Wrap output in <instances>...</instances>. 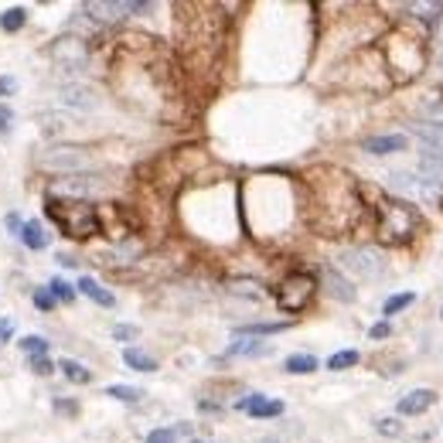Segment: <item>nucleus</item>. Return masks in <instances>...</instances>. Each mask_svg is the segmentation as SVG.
<instances>
[{
  "label": "nucleus",
  "instance_id": "obj_6",
  "mask_svg": "<svg viewBox=\"0 0 443 443\" xmlns=\"http://www.w3.org/2000/svg\"><path fill=\"white\" fill-rule=\"evenodd\" d=\"M317 297V277L307 270H297L290 273L283 283L277 286V307L286 314H300L311 307V300Z\"/></svg>",
  "mask_w": 443,
  "mask_h": 443
},
{
  "label": "nucleus",
  "instance_id": "obj_26",
  "mask_svg": "<svg viewBox=\"0 0 443 443\" xmlns=\"http://www.w3.org/2000/svg\"><path fill=\"white\" fill-rule=\"evenodd\" d=\"M17 345H21V351H24L28 358H34V355H48V351H52V345H48L45 338H38V334H28V338H21Z\"/></svg>",
  "mask_w": 443,
  "mask_h": 443
},
{
  "label": "nucleus",
  "instance_id": "obj_19",
  "mask_svg": "<svg viewBox=\"0 0 443 443\" xmlns=\"http://www.w3.org/2000/svg\"><path fill=\"white\" fill-rule=\"evenodd\" d=\"M286 327H290L286 320H259V324H242L239 334L242 338H263V334H280Z\"/></svg>",
  "mask_w": 443,
  "mask_h": 443
},
{
  "label": "nucleus",
  "instance_id": "obj_16",
  "mask_svg": "<svg viewBox=\"0 0 443 443\" xmlns=\"http://www.w3.org/2000/svg\"><path fill=\"white\" fill-rule=\"evenodd\" d=\"M75 290H79V293H86L89 300H95L99 307H116V297H113V293H109L106 286H99V283H95L93 277H79V283H75Z\"/></svg>",
  "mask_w": 443,
  "mask_h": 443
},
{
  "label": "nucleus",
  "instance_id": "obj_31",
  "mask_svg": "<svg viewBox=\"0 0 443 443\" xmlns=\"http://www.w3.org/2000/svg\"><path fill=\"white\" fill-rule=\"evenodd\" d=\"M34 307H38V311H45V314H48V311H55V304H59V300H55V297H52V290H48V286H41V290H34Z\"/></svg>",
  "mask_w": 443,
  "mask_h": 443
},
{
  "label": "nucleus",
  "instance_id": "obj_23",
  "mask_svg": "<svg viewBox=\"0 0 443 443\" xmlns=\"http://www.w3.org/2000/svg\"><path fill=\"white\" fill-rule=\"evenodd\" d=\"M351 365H358V351H334L331 358H327V372H345V368H351Z\"/></svg>",
  "mask_w": 443,
  "mask_h": 443
},
{
  "label": "nucleus",
  "instance_id": "obj_3",
  "mask_svg": "<svg viewBox=\"0 0 443 443\" xmlns=\"http://www.w3.org/2000/svg\"><path fill=\"white\" fill-rule=\"evenodd\" d=\"M109 181L95 171H82V174H65V178H52L45 185V194L55 201H93L95 194H106Z\"/></svg>",
  "mask_w": 443,
  "mask_h": 443
},
{
  "label": "nucleus",
  "instance_id": "obj_9",
  "mask_svg": "<svg viewBox=\"0 0 443 443\" xmlns=\"http://www.w3.org/2000/svg\"><path fill=\"white\" fill-rule=\"evenodd\" d=\"M320 280H324V290H327L338 304H355L358 290L351 286V280L338 270V266H324V270H320Z\"/></svg>",
  "mask_w": 443,
  "mask_h": 443
},
{
  "label": "nucleus",
  "instance_id": "obj_15",
  "mask_svg": "<svg viewBox=\"0 0 443 443\" xmlns=\"http://www.w3.org/2000/svg\"><path fill=\"white\" fill-rule=\"evenodd\" d=\"M228 355L232 358H263V355H273V345L259 341V338H239L228 345Z\"/></svg>",
  "mask_w": 443,
  "mask_h": 443
},
{
  "label": "nucleus",
  "instance_id": "obj_30",
  "mask_svg": "<svg viewBox=\"0 0 443 443\" xmlns=\"http://www.w3.org/2000/svg\"><path fill=\"white\" fill-rule=\"evenodd\" d=\"M375 430L382 437H403V423L396 416H385V419H375Z\"/></svg>",
  "mask_w": 443,
  "mask_h": 443
},
{
  "label": "nucleus",
  "instance_id": "obj_24",
  "mask_svg": "<svg viewBox=\"0 0 443 443\" xmlns=\"http://www.w3.org/2000/svg\"><path fill=\"white\" fill-rule=\"evenodd\" d=\"M181 433H188V426H160L147 433V443H178Z\"/></svg>",
  "mask_w": 443,
  "mask_h": 443
},
{
  "label": "nucleus",
  "instance_id": "obj_37",
  "mask_svg": "<svg viewBox=\"0 0 443 443\" xmlns=\"http://www.w3.org/2000/svg\"><path fill=\"white\" fill-rule=\"evenodd\" d=\"M14 338V317H0V345Z\"/></svg>",
  "mask_w": 443,
  "mask_h": 443
},
{
  "label": "nucleus",
  "instance_id": "obj_32",
  "mask_svg": "<svg viewBox=\"0 0 443 443\" xmlns=\"http://www.w3.org/2000/svg\"><path fill=\"white\" fill-rule=\"evenodd\" d=\"M137 334H140V327H133V324H116L113 327V338L120 345H127V348H130V341H137Z\"/></svg>",
  "mask_w": 443,
  "mask_h": 443
},
{
  "label": "nucleus",
  "instance_id": "obj_39",
  "mask_svg": "<svg viewBox=\"0 0 443 443\" xmlns=\"http://www.w3.org/2000/svg\"><path fill=\"white\" fill-rule=\"evenodd\" d=\"M59 263H62V266H68V270H75V266H79V259H75V256H68V253L59 256Z\"/></svg>",
  "mask_w": 443,
  "mask_h": 443
},
{
  "label": "nucleus",
  "instance_id": "obj_33",
  "mask_svg": "<svg viewBox=\"0 0 443 443\" xmlns=\"http://www.w3.org/2000/svg\"><path fill=\"white\" fill-rule=\"evenodd\" d=\"M389 334H392L389 320H379V324H372V327H368V338H372V341H385Z\"/></svg>",
  "mask_w": 443,
  "mask_h": 443
},
{
  "label": "nucleus",
  "instance_id": "obj_34",
  "mask_svg": "<svg viewBox=\"0 0 443 443\" xmlns=\"http://www.w3.org/2000/svg\"><path fill=\"white\" fill-rule=\"evenodd\" d=\"M17 93V79L14 75H0V99H10Z\"/></svg>",
  "mask_w": 443,
  "mask_h": 443
},
{
  "label": "nucleus",
  "instance_id": "obj_21",
  "mask_svg": "<svg viewBox=\"0 0 443 443\" xmlns=\"http://www.w3.org/2000/svg\"><path fill=\"white\" fill-rule=\"evenodd\" d=\"M24 24H28V7H7V10L0 14V28L7 34L21 31Z\"/></svg>",
  "mask_w": 443,
  "mask_h": 443
},
{
  "label": "nucleus",
  "instance_id": "obj_41",
  "mask_svg": "<svg viewBox=\"0 0 443 443\" xmlns=\"http://www.w3.org/2000/svg\"><path fill=\"white\" fill-rule=\"evenodd\" d=\"M259 443H277V440H259Z\"/></svg>",
  "mask_w": 443,
  "mask_h": 443
},
{
  "label": "nucleus",
  "instance_id": "obj_25",
  "mask_svg": "<svg viewBox=\"0 0 443 443\" xmlns=\"http://www.w3.org/2000/svg\"><path fill=\"white\" fill-rule=\"evenodd\" d=\"M412 300H416V293H410V290H406V293H396V297H389V300H385L382 314H385V317H396L399 311H406Z\"/></svg>",
  "mask_w": 443,
  "mask_h": 443
},
{
  "label": "nucleus",
  "instance_id": "obj_7",
  "mask_svg": "<svg viewBox=\"0 0 443 443\" xmlns=\"http://www.w3.org/2000/svg\"><path fill=\"white\" fill-rule=\"evenodd\" d=\"M341 270L358 277V280H382L385 277V259L372 246H351V249L341 253Z\"/></svg>",
  "mask_w": 443,
  "mask_h": 443
},
{
  "label": "nucleus",
  "instance_id": "obj_1",
  "mask_svg": "<svg viewBox=\"0 0 443 443\" xmlns=\"http://www.w3.org/2000/svg\"><path fill=\"white\" fill-rule=\"evenodd\" d=\"M372 194H375L372 212H375V232H379V239L385 246H406L412 235L419 232V212L412 208L410 201L389 198L379 188H372Z\"/></svg>",
  "mask_w": 443,
  "mask_h": 443
},
{
  "label": "nucleus",
  "instance_id": "obj_4",
  "mask_svg": "<svg viewBox=\"0 0 443 443\" xmlns=\"http://www.w3.org/2000/svg\"><path fill=\"white\" fill-rule=\"evenodd\" d=\"M38 167L55 174V178H65V174H82V171H93V154L86 147H65V143H55L48 150L38 154Z\"/></svg>",
  "mask_w": 443,
  "mask_h": 443
},
{
  "label": "nucleus",
  "instance_id": "obj_35",
  "mask_svg": "<svg viewBox=\"0 0 443 443\" xmlns=\"http://www.w3.org/2000/svg\"><path fill=\"white\" fill-rule=\"evenodd\" d=\"M426 113H430V120H433L430 127L443 130V102H430V106H426Z\"/></svg>",
  "mask_w": 443,
  "mask_h": 443
},
{
  "label": "nucleus",
  "instance_id": "obj_29",
  "mask_svg": "<svg viewBox=\"0 0 443 443\" xmlns=\"http://www.w3.org/2000/svg\"><path fill=\"white\" fill-rule=\"evenodd\" d=\"M28 365H31L34 375H41V379H48V375L55 372V362H52L48 355H34V358H28Z\"/></svg>",
  "mask_w": 443,
  "mask_h": 443
},
{
  "label": "nucleus",
  "instance_id": "obj_8",
  "mask_svg": "<svg viewBox=\"0 0 443 443\" xmlns=\"http://www.w3.org/2000/svg\"><path fill=\"white\" fill-rule=\"evenodd\" d=\"M59 109L72 113V116H82V113H95L99 109V93H95L89 82H62L59 86Z\"/></svg>",
  "mask_w": 443,
  "mask_h": 443
},
{
  "label": "nucleus",
  "instance_id": "obj_27",
  "mask_svg": "<svg viewBox=\"0 0 443 443\" xmlns=\"http://www.w3.org/2000/svg\"><path fill=\"white\" fill-rule=\"evenodd\" d=\"M48 290H52V297H55V300H62V304H72V300H75V293H79L68 280H59V277L48 283Z\"/></svg>",
  "mask_w": 443,
  "mask_h": 443
},
{
  "label": "nucleus",
  "instance_id": "obj_42",
  "mask_svg": "<svg viewBox=\"0 0 443 443\" xmlns=\"http://www.w3.org/2000/svg\"><path fill=\"white\" fill-rule=\"evenodd\" d=\"M194 443H208V440H194Z\"/></svg>",
  "mask_w": 443,
  "mask_h": 443
},
{
  "label": "nucleus",
  "instance_id": "obj_28",
  "mask_svg": "<svg viewBox=\"0 0 443 443\" xmlns=\"http://www.w3.org/2000/svg\"><path fill=\"white\" fill-rule=\"evenodd\" d=\"M406 10H412V14L423 17V21H437L443 14V3H406Z\"/></svg>",
  "mask_w": 443,
  "mask_h": 443
},
{
  "label": "nucleus",
  "instance_id": "obj_5",
  "mask_svg": "<svg viewBox=\"0 0 443 443\" xmlns=\"http://www.w3.org/2000/svg\"><path fill=\"white\" fill-rule=\"evenodd\" d=\"M52 62H55V68H59L62 75H68V82H79V75L89 72L93 55H89V45H86L82 38L65 34L59 41H52Z\"/></svg>",
  "mask_w": 443,
  "mask_h": 443
},
{
  "label": "nucleus",
  "instance_id": "obj_13",
  "mask_svg": "<svg viewBox=\"0 0 443 443\" xmlns=\"http://www.w3.org/2000/svg\"><path fill=\"white\" fill-rule=\"evenodd\" d=\"M75 123H79V116H72L65 109H41L38 113V127L45 130L48 137H59V133H65V130L75 127Z\"/></svg>",
  "mask_w": 443,
  "mask_h": 443
},
{
  "label": "nucleus",
  "instance_id": "obj_22",
  "mask_svg": "<svg viewBox=\"0 0 443 443\" xmlns=\"http://www.w3.org/2000/svg\"><path fill=\"white\" fill-rule=\"evenodd\" d=\"M106 396H113L116 403H130V406H137V403L143 399V392H140L137 385H109Z\"/></svg>",
  "mask_w": 443,
  "mask_h": 443
},
{
  "label": "nucleus",
  "instance_id": "obj_36",
  "mask_svg": "<svg viewBox=\"0 0 443 443\" xmlns=\"http://www.w3.org/2000/svg\"><path fill=\"white\" fill-rule=\"evenodd\" d=\"M3 225H7V232H10V235H21V228H24V219H21L17 212H10V215L3 219Z\"/></svg>",
  "mask_w": 443,
  "mask_h": 443
},
{
  "label": "nucleus",
  "instance_id": "obj_17",
  "mask_svg": "<svg viewBox=\"0 0 443 443\" xmlns=\"http://www.w3.org/2000/svg\"><path fill=\"white\" fill-rule=\"evenodd\" d=\"M317 368H320V362H317L314 355H290L283 362L286 375H314Z\"/></svg>",
  "mask_w": 443,
  "mask_h": 443
},
{
  "label": "nucleus",
  "instance_id": "obj_10",
  "mask_svg": "<svg viewBox=\"0 0 443 443\" xmlns=\"http://www.w3.org/2000/svg\"><path fill=\"white\" fill-rule=\"evenodd\" d=\"M235 410L249 412L253 419H273V416H283V403L280 399H270V396H259V392H253V396H246V399H239L235 403Z\"/></svg>",
  "mask_w": 443,
  "mask_h": 443
},
{
  "label": "nucleus",
  "instance_id": "obj_14",
  "mask_svg": "<svg viewBox=\"0 0 443 443\" xmlns=\"http://www.w3.org/2000/svg\"><path fill=\"white\" fill-rule=\"evenodd\" d=\"M28 249H34V253H41V249H48L52 246V232L41 225L38 219H31V222H24V228H21V235H17Z\"/></svg>",
  "mask_w": 443,
  "mask_h": 443
},
{
  "label": "nucleus",
  "instance_id": "obj_40",
  "mask_svg": "<svg viewBox=\"0 0 443 443\" xmlns=\"http://www.w3.org/2000/svg\"><path fill=\"white\" fill-rule=\"evenodd\" d=\"M440 62H443V41H440Z\"/></svg>",
  "mask_w": 443,
  "mask_h": 443
},
{
  "label": "nucleus",
  "instance_id": "obj_38",
  "mask_svg": "<svg viewBox=\"0 0 443 443\" xmlns=\"http://www.w3.org/2000/svg\"><path fill=\"white\" fill-rule=\"evenodd\" d=\"M14 127V113H10V106H0V133H10Z\"/></svg>",
  "mask_w": 443,
  "mask_h": 443
},
{
  "label": "nucleus",
  "instance_id": "obj_12",
  "mask_svg": "<svg viewBox=\"0 0 443 443\" xmlns=\"http://www.w3.org/2000/svg\"><path fill=\"white\" fill-rule=\"evenodd\" d=\"M433 403H437V392H433V389H412V392H406V396L396 403V412H399V416H423Z\"/></svg>",
  "mask_w": 443,
  "mask_h": 443
},
{
  "label": "nucleus",
  "instance_id": "obj_11",
  "mask_svg": "<svg viewBox=\"0 0 443 443\" xmlns=\"http://www.w3.org/2000/svg\"><path fill=\"white\" fill-rule=\"evenodd\" d=\"M406 147H410V140H406L403 133H379V137H368V140L362 143V150L372 154V157H389V154H399V150H406Z\"/></svg>",
  "mask_w": 443,
  "mask_h": 443
},
{
  "label": "nucleus",
  "instance_id": "obj_43",
  "mask_svg": "<svg viewBox=\"0 0 443 443\" xmlns=\"http://www.w3.org/2000/svg\"><path fill=\"white\" fill-rule=\"evenodd\" d=\"M440 317H443V314H440Z\"/></svg>",
  "mask_w": 443,
  "mask_h": 443
},
{
  "label": "nucleus",
  "instance_id": "obj_18",
  "mask_svg": "<svg viewBox=\"0 0 443 443\" xmlns=\"http://www.w3.org/2000/svg\"><path fill=\"white\" fill-rule=\"evenodd\" d=\"M123 362H127L133 372H157V358L154 355H147V351H140V348H123Z\"/></svg>",
  "mask_w": 443,
  "mask_h": 443
},
{
  "label": "nucleus",
  "instance_id": "obj_2",
  "mask_svg": "<svg viewBox=\"0 0 443 443\" xmlns=\"http://www.w3.org/2000/svg\"><path fill=\"white\" fill-rule=\"evenodd\" d=\"M48 219L72 239H93L102 232L93 201H55V198H48Z\"/></svg>",
  "mask_w": 443,
  "mask_h": 443
},
{
  "label": "nucleus",
  "instance_id": "obj_20",
  "mask_svg": "<svg viewBox=\"0 0 443 443\" xmlns=\"http://www.w3.org/2000/svg\"><path fill=\"white\" fill-rule=\"evenodd\" d=\"M59 368H62L65 379L75 382V385H89V382H93V372H89L82 362H75V358H62V362H59Z\"/></svg>",
  "mask_w": 443,
  "mask_h": 443
}]
</instances>
